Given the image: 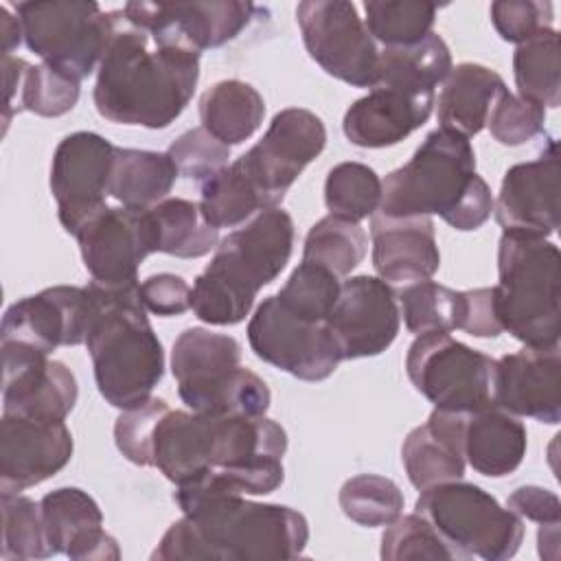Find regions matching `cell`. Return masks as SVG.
<instances>
[{
    "label": "cell",
    "instance_id": "ac0fdd59",
    "mask_svg": "<svg viewBox=\"0 0 561 561\" xmlns=\"http://www.w3.org/2000/svg\"><path fill=\"white\" fill-rule=\"evenodd\" d=\"M2 344V414L35 421H64L79 397L72 370L46 353Z\"/></svg>",
    "mask_w": 561,
    "mask_h": 561
},
{
    "label": "cell",
    "instance_id": "7a4b0ae2",
    "mask_svg": "<svg viewBox=\"0 0 561 561\" xmlns=\"http://www.w3.org/2000/svg\"><path fill=\"white\" fill-rule=\"evenodd\" d=\"M173 500L182 517L158 541L153 561L296 559L309 541L307 517L291 506L228 491L178 489Z\"/></svg>",
    "mask_w": 561,
    "mask_h": 561
},
{
    "label": "cell",
    "instance_id": "7402d4cb",
    "mask_svg": "<svg viewBox=\"0 0 561 561\" xmlns=\"http://www.w3.org/2000/svg\"><path fill=\"white\" fill-rule=\"evenodd\" d=\"M493 403L515 416L557 425L561 421L559 346H524L495 359Z\"/></svg>",
    "mask_w": 561,
    "mask_h": 561
},
{
    "label": "cell",
    "instance_id": "2e32d148",
    "mask_svg": "<svg viewBox=\"0 0 561 561\" xmlns=\"http://www.w3.org/2000/svg\"><path fill=\"white\" fill-rule=\"evenodd\" d=\"M327 327L342 362L383 353L394 342L401 327L394 289L379 276H351L340 285V296Z\"/></svg>",
    "mask_w": 561,
    "mask_h": 561
},
{
    "label": "cell",
    "instance_id": "11a10c76",
    "mask_svg": "<svg viewBox=\"0 0 561 561\" xmlns=\"http://www.w3.org/2000/svg\"><path fill=\"white\" fill-rule=\"evenodd\" d=\"M22 24L18 18L9 13L7 7H0V39H2V55H11V50L22 39Z\"/></svg>",
    "mask_w": 561,
    "mask_h": 561
},
{
    "label": "cell",
    "instance_id": "8992f818",
    "mask_svg": "<svg viewBox=\"0 0 561 561\" xmlns=\"http://www.w3.org/2000/svg\"><path fill=\"white\" fill-rule=\"evenodd\" d=\"M94 313L85 333L94 379L101 397L118 410L145 403L164 375V351L147 309L140 283L134 287L85 285Z\"/></svg>",
    "mask_w": 561,
    "mask_h": 561
},
{
    "label": "cell",
    "instance_id": "f546056e",
    "mask_svg": "<svg viewBox=\"0 0 561 561\" xmlns=\"http://www.w3.org/2000/svg\"><path fill=\"white\" fill-rule=\"evenodd\" d=\"M178 169L169 153L116 147L107 195L123 208L149 210L171 193Z\"/></svg>",
    "mask_w": 561,
    "mask_h": 561
},
{
    "label": "cell",
    "instance_id": "74e56055",
    "mask_svg": "<svg viewBox=\"0 0 561 561\" xmlns=\"http://www.w3.org/2000/svg\"><path fill=\"white\" fill-rule=\"evenodd\" d=\"M364 11L368 33L383 48L425 39L436 20V4L421 0H366Z\"/></svg>",
    "mask_w": 561,
    "mask_h": 561
},
{
    "label": "cell",
    "instance_id": "83f0119b",
    "mask_svg": "<svg viewBox=\"0 0 561 561\" xmlns=\"http://www.w3.org/2000/svg\"><path fill=\"white\" fill-rule=\"evenodd\" d=\"M178 394L188 410L215 416H265L272 403L267 383L243 366L180 381Z\"/></svg>",
    "mask_w": 561,
    "mask_h": 561
},
{
    "label": "cell",
    "instance_id": "836d02e7",
    "mask_svg": "<svg viewBox=\"0 0 561 561\" xmlns=\"http://www.w3.org/2000/svg\"><path fill=\"white\" fill-rule=\"evenodd\" d=\"M517 96L546 107L561 105V59L559 33L546 28L519 44L513 55Z\"/></svg>",
    "mask_w": 561,
    "mask_h": 561
},
{
    "label": "cell",
    "instance_id": "7bdbcfd3",
    "mask_svg": "<svg viewBox=\"0 0 561 561\" xmlns=\"http://www.w3.org/2000/svg\"><path fill=\"white\" fill-rule=\"evenodd\" d=\"M340 285V278L327 267L302 261L289 274L276 298L300 320L327 322L337 302Z\"/></svg>",
    "mask_w": 561,
    "mask_h": 561
},
{
    "label": "cell",
    "instance_id": "f5cc1de1",
    "mask_svg": "<svg viewBox=\"0 0 561 561\" xmlns=\"http://www.w3.org/2000/svg\"><path fill=\"white\" fill-rule=\"evenodd\" d=\"M506 508L513 511L517 517L530 519L537 524H559L561 522V502H559L557 493H552L543 486H535V484L515 489L506 500Z\"/></svg>",
    "mask_w": 561,
    "mask_h": 561
},
{
    "label": "cell",
    "instance_id": "d6986e66",
    "mask_svg": "<svg viewBox=\"0 0 561 561\" xmlns=\"http://www.w3.org/2000/svg\"><path fill=\"white\" fill-rule=\"evenodd\" d=\"M75 237L85 270L103 287L138 285V267L153 254L145 210L103 206Z\"/></svg>",
    "mask_w": 561,
    "mask_h": 561
},
{
    "label": "cell",
    "instance_id": "9f6ffc18",
    "mask_svg": "<svg viewBox=\"0 0 561 561\" xmlns=\"http://www.w3.org/2000/svg\"><path fill=\"white\" fill-rule=\"evenodd\" d=\"M559 524H539L537 543H539V554L543 559H557L559 554Z\"/></svg>",
    "mask_w": 561,
    "mask_h": 561
},
{
    "label": "cell",
    "instance_id": "5bb4252c",
    "mask_svg": "<svg viewBox=\"0 0 561 561\" xmlns=\"http://www.w3.org/2000/svg\"><path fill=\"white\" fill-rule=\"evenodd\" d=\"M125 20L158 44H180L197 53L234 39L259 13L243 0L208 2H127Z\"/></svg>",
    "mask_w": 561,
    "mask_h": 561
},
{
    "label": "cell",
    "instance_id": "d590c367",
    "mask_svg": "<svg viewBox=\"0 0 561 561\" xmlns=\"http://www.w3.org/2000/svg\"><path fill=\"white\" fill-rule=\"evenodd\" d=\"M261 210H267L261 195L234 164L224 167L202 182L199 213L217 230L237 228Z\"/></svg>",
    "mask_w": 561,
    "mask_h": 561
},
{
    "label": "cell",
    "instance_id": "4fadbf2b",
    "mask_svg": "<svg viewBox=\"0 0 561 561\" xmlns=\"http://www.w3.org/2000/svg\"><path fill=\"white\" fill-rule=\"evenodd\" d=\"M248 342L259 359L302 381H324L342 362L327 322L296 318L276 294L267 296L250 318Z\"/></svg>",
    "mask_w": 561,
    "mask_h": 561
},
{
    "label": "cell",
    "instance_id": "4316f807",
    "mask_svg": "<svg viewBox=\"0 0 561 561\" xmlns=\"http://www.w3.org/2000/svg\"><path fill=\"white\" fill-rule=\"evenodd\" d=\"M528 447L526 425L500 405H486L465 416L462 454L473 471L486 478L511 476Z\"/></svg>",
    "mask_w": 561,
    "mask_h": 561
},
{
    "label": "cell",
    "instance_id": "7dc6e473",
    "mask_svg": "<svg viewBox=\"0 0 561 561\" xmlns=\"http://www.w3.org/2000/svg\"><path fill=\"white\" fill-rule=\"evenodd\" d=\"M169 403L160 397H149L145 403L127 408L118 414L114 423V443L118 451L138 467H153L151 443L153 432Z\"/></svg>",
    "mask_w": 561,
    "mask_h": 561
},
{
    "label": "cell",
    "instance_id": "484cf974",
    "mask_svg": "<svg viewBox=\"0 0 561 561\" xmlns=\"http://www.w3.org/2000/svg\"><path fill=\"white\" fill-rule=\"evenodd\" d=\"M467 414L434 408L427 423L410 430L403 438L401 460L410 482L419 491L462 478V430Z\"/></svg>",
    "mask_w": 561,
    "mask_h": 561
},
{
    "label": "cell",
    "instance_id": "ee69618b",
    "mask_svg": "<svg viewBox=\"0 0 561 561\" xmlns=\"http://www.w3.org/2000/svg\"><path fill=\"white\" fill-rule=\"evenodd\" d=\"M379 554L383 561H458L456 552L419 513L388 524Z\"/></svg>",
    "mask_w": 561,
    "mask_h": 561
},
{
    "label": "cell",
    "instance_id": "d6a6232c",
    "mask_svg": "<svg viewBox=\"0 0 561 561\" xmlns=\"http://www.w3.org/2000/svg\"><path fill=\"white\" fill-rule=\"evenodd\" d=\"M451 53L438 33L410 46H386L379 50L377 85L408 92H434L451 70Z\"/></svg>",
    "mask_w": 561,
    "mask_h": 561
},
{
    "label": "cell",
    "instance_id": "f1b7e54d",
    "mask_svg": "<svg viewBox=\"0 0 561 561\" xmlns=\"http://www.w3.org/2000/svg\"><path fill=\"white\" fill-rule=\"evenodd\" d=\"M506 90L504 79L482 64H458L449 70L438 94V123L467 138L486 125L493 101Z\"/></svg>",
    "mask_w": 561,
    "mask_h": 561
},
{
    "label": "cell",
    "instance_id": "d4e9b609",
    "mask_svg": "<svg viewBox=\"0 0 561 561\" xmlns=\"http://www.w3.org/2000/svg\"><path fill=\"white\" fill-rule=\"evenodd\" d=\"M373 267L379 278L394 285L430 280L440 265L432 217L373 215Z\"/></svg>",
    "mask_w": 561,
    "mask_h": 561
},
{
    "label": "cell",
    "instance_id": "8d00e7d4",
    "mask_svg": "<svg viewBox=\"0 0 561 561\" xmlns=\"http://www.w3.org/2000/svg\"><path fill=\"white\" fill-rule=\"evenodd\" d=\"M237 366H241V344L232 335L202 327L184 329L171 348V373L178 383Z\"/></svg>",
    "mask_w": 561,
    "mask_h": 561
},
{
    "label": "cell",
    "instance_id": "db71d44e",
    "mask_svg": "<svg viewBox=\"0 0 561 561\" xmlns=\"http://www.w3.org/2000/svg\"><path fill=\"white\" fill-rule=\"evenodd\" d=\"M28 61L13 57V55H2V75H4V88H7V96H4V127L9 125L11 116H13V94L18 90V101H20V92H22V81L24 75L28 70Z\"/></svg>",
    "mask_w": 561,
    "mask_h": 561
},
{
    "label": "cell",
    "instance_id": "7c38bea8",
    "mask_svg": "<svg viewBox=\"0 0 561 561\" xmlns=\"http://www.w3.org/2000/svg\"><path fill=\"white\" fill-rule=\"evenodd\" d=\"M324 145L322 118L305 107H287L274 114L263 138L232 164L256 188L265 208H276Z\"/></svg>",
    "mask_w": 561,
    "mask_h": 561
},
{
    "label": "cell",
    "instance_id": "30bf717a",
    "mask_svg": "<svg viewBox=\"0 0 561 561\" xmlns=\"http://www.w3.org/2000/svg\"><path fill=\"white\" fill-rule=\"evenodd\" d=\"M493 357L449 333L416 335L405 355V373L414 390L434 408L451 412H478L493 405Z\"/></svg>",
    "mask_w": 561,
    "mask_h": 561
},
{
    "label": "cell",
    "instance_id": "5b68a950",
    "mask_svg": "<svg viewBox=\"0 0 561 561\" xmlns=\"http://www.w3.org/2000/svg\"><path fill=\"white\" fill-rule=\"evenodd\" d=\"M291 250L294 221L278 206L256 213L245 226L228 232L191 287L195 318L215 327L239 324L259 289L285 270Z\"/></svg>",
    "mask_w": 561,
    "mask_h": 561
},
{
    "label": "cell",
    "instance_id": "60d3db41",
    "mask_svg": "<svg viewBox=\"0 0 561 561\" xmlns=\"http://www.w3.org/2000/svg\"><path fill=\"white\" fill-rule=\"evenodd\" d=\"M2 546L0 557L4 561H31L48 559L53 550L46 541L42 506L22 493H2Z\"/></svg>",
    "mask_w": 561,
    "mask_h": 561
},
{
    "label": "cell",
    "instance_id": "cb8c5ba5",
    "mask_svg": "<svg viewBox=\"0 0 561 561\" xmlns=\"http://www.w3.org/2000/svg\"><path fill=\"white\" fill-rule=\"evenodd\" d=\"M434 107V92H408L375 85L344 112L342 129L351 145L383 149L401 142L423 123Z\"/></svg>",
    "mask_w": 561,
    "mask_h": 561
},
{
    "label": "cell",
    "instance_id": "3957f363",
    "mask_svg": "<svg viewBox=\"0 0 561 561\" xmlns=\"http://www.w3.org/2000/svg\"><path fill=\"white\" fill-rule=\"evenodd\" d=\"M197 79V50L153 42L116 9V26L99 61L92 94L105 121L164 129L191 103Z\"/></svg>",
    "mask_w": 561,
    "mask_h": 561
},
{
    "label": "cell",
    "instance_id": "44dd1931",
    "mask_svg": "<svg viewBox=\"0 0 561 561\" xmlns=\"http://www.w3.org/2000/svg\"><path fill=\"white\" fill-rule=\"evenodd\" d=\"M495 221L504 232L548 239L559 228V156L554 140L530 162L513 164L493 199Z\"/></svg>",
    "mask_w": 561,
    "mask_h": 561
},
{
    "label": "cell",
    "instance_id": "9a60e30c",
    "mask_svg": "<svg viewBox=\"0 0 561 561\" xmlns=\"http://www.w3.org/2000/svg\"><path fill=\"white\" fill-rule=\"evenodd\" d=\"M116 147L94 131L68 134L50 162V193L66 232L75 234L105 204Z\"/></svg>",
    "mask_w": 561,
    "mask_h": 561
},
{
    "label": "cell",
    "instance_id": "ffe728a7",
    "mask_svg": "<svg viewBox=\"0 0 561 561\" xmlns=\"http://www.w3.org/2000/svg\"><path fill=\"white\" fill-rule=\"evenodd\" d=\"M72 447V434L64 421L2 414L0 491L22 493L53 478L70 462Z\"/></svg>",
    "mask_w": 561,
    "mask_h": 561
},
{
    "label": "cell",
    "instance_id": "816d5d0a",
    "mask_svg": "<svg viewBox=\"0 0 561 561\" xmlns=\"http://www.w3.org/2000/svg\"><path fill=\"white\" fill-rule=\"evenodd\" d=\"M458 329L473 337H497L502 333V324L495 311L493 287L460 291Z\"/></svg>",
    "mask_w": 561,
    "mask_h": 561
},
{
    "label": "cell",
    "instance_id": "603a6c76",
    "mask_svg": "<svg viewBox=\"0 0 561 561\" xmlns=\"http://www.w3.org/2000/svg\"><path fill=\"white\" fill-rule=\"evenodd\" d=\"M46 541L53 554L72 561H116V539L103 528V513L92 495L77 486H61L39 502Z\"/></svg>",
    "mask_w": 561,
    "mask_h": 561
},
{
    "label": "cell",
    "instance_id": "9c48e42d",
    "mask_svg": "<svg viewBox=\"0 0 561 561\" xmlns=\"http://www.w3.org/2000/svg\"><path fill=\"white\" fill-rule=\"evenodd\" d=\"M15 13L26 48L77 81L94 72L116 26V11L92 0L18 2Z\"/></svg>",
    "mask_w": 561,
    "mask_h": 561
},
{
    "label": "cell",
    "instance_id": "52a82bcc",
    "mask_svg": "<svg viewBox=\"0 0 561 561\" xmlns=\"http://www.w3.org/2000/svg\"><path fill=\"white\" fill-rule=\"evenodd\" d=\"M559 248L535 234L502 232L497 243L495 311L502 331L524 346H559Z\"/></svg>",
    "mask_w": 561,
    "mask_h": 561
},
{
    "label": "cell",
    "instance_id": "bcb514c9",
    "mask_svg": "<svg viewBox=\"0 0 561 561\" xmlns=\"http://www.w3.org/2000/svg\"><path fill=\"white\" fill-rule=\"evenodd\" d=\"M546 110L504 90L491 105L486 127L504 147H519L543 131Z\"/></svg>",
    "mask_w": 561,
    "mask_h": 561
},
{
    "label": "cell",
    "instance_id": "f35d334b",
    "mask_svg": "<svg viewBox=\"0 0 561 561\" xmlns=\"http://www.w3.org/2000/svg\"><path fill=\"white\" fill-rule=\"evenodd\" d=\"M381 202L379 175L362 162H340L324 180V204L329 215L359 224L373 217Z\"/></svg>",
    "mask_w": 561,
    "mask_h": 561
},
{
    "label": "cell",
    "instance_id": "c3c4849f",
    "mask_svg": "<svg viewBox=\"0 0 561 561\" xmlns=\"http://www.w3.org/2000/svg\"><path fill=\"white\" fill-rule=\"evenodd\" d=\"M167 153L173 160L178 175L186 180L206 182L210 175L228 167L230 147L210 136L204 127H195L180 134L171 142Z\"/></svg>",
    "mask_w": 561,
    "mask_h": 561
},
{
    "label": "cell",
    "instance_id": "8fae6325",
    "mask_svg": "<svg viewBox=\"0 0 561 561\" xmlns=\"http://www.w3.org/2000/svg\"><path fill=\"white\" fill-rule=\"evenodd\" d=\"M296 22L309 57L327 75L355 88L377 85L379 48L353 2L305 0Z\"/></svg>",
    "mask_w": 561,
    "mask_h": 561
},
{
    "label": "cell",
    "instance_id": "f6af8a7d",
    "mask_svg": "<svg viewBox=\"0 0 561 561\" xmlns=\"http://www.w3.org/2000/svg\"><path fill=\"white\" fill-rule=\"evenodd\" d=\"M79 83L81 81L55 70L48 64L28 66L22 81L18 112L26 110L46 118L64 116L79 101V94H81Z\"/></svg>",
    "mask_w": 561,
    "mask_h": 561
},
{
    "label": "cell",
    "instance_id": "b9f144b4",
    "mask_svg": "<svg viewBox=\"0 0 561 561\" xmlns=\"http://www.w3.org/2000/svg\"><path fill=\"white\" fill-rule=\"evenodd\" d=\"M342 513L368 528L388 526L403 513V493L397 482L377 473H359L348 478L340 489Z\"/></svg>",
    "mask_w": 561,
    "mask_h": 561
},
{
    "label": "cell",
    "instance_id": "e575fe53",
    "mask_svg": "<svg viewBox=\"0 0 561 561\" xmlns=\"http://www.w3.org/2000/svg\"><path fill=\"white\" fill-rule=\"evenodd\" d=\"M366 248L368 239L359 224L327 215L309 228L302 245V261L322 265L342 278L364 261Z\"/></svg>",
    "mask_w": 561,
    "mask_h": 561
},
{
    "label": "cell",
    "instance_id": "4dcf8cb0",
    "mask_svg": "<svg viewBox=\"0 0 561 561\" xmlns=\"http://www.w3.org/2000/svg\"><path fill=\"white\" fill-rule=\"evenodd\" d=\"M145 219L153 252L178 259H199L219 243V230L204 221L199 204L191 199L167 197L145 210Z\"/></svg>",
    "mask_w": 561,
    "mask_h": 561
},
{
    "label": "cell",
    "instance_id": "277c9868",
    "mask_svg": "<svg viewBox=\"0 0 561 561\" xmlns=\"http://www.w3.org/2000/svg\"><path fill=\"white\" fill-rule=\"evenodd\" d=\"M383 217L438 215L460 232L478 230L493 213L489 184L476 173V151L467 136L436 127L414 156L381 180Z\"/></svg>",
    "mask_w": 561,
    "mask_h": 561
},
{
    "label": "cell",
    "instance_id": "6da1fadb",
    "mask_svg": "<svg viewBox=\"0 0 561 561\" xmlns=\"http://www.w3.org/2000/svg\"><path fill=\"white\" fill-rule=\"evenodd\" d=\"M285 430L267 416H215L167 410L156 425L151 462L184 489L267 495L285 480Z\"/></svg>",
    "mask_w": 561,
    "mask_h": 561
},
{
    "label": "cell",
    "instance_id": "e0dca14e",
    "mask_svg": "<svg viewBox=\"0 0 561 561\" xmlns=\"http://www.w3.org/2000/svg\"><path fill=\"white\" fill-rule=\"evenodd\" d=\"M92 313L94 300L88 287H46L4 311L0 342L22 344L46 355L59 346L85 344Z\"/></svg>",
    "mask_w": 561,
    "mask_h": 561
},
{
    "label": "cell",
    "instance_id": "f907efd6",
    "mask_svg": "<svg viewBox=\"0 0 561 561\" xmlns=\"http://www.w3.org/2000/svg\"><path fill=\"white\" fill-rule=\"evenodd\" d=\"M140 300L147 311L169 318L191 309V285L171 272L151 274L140 283Z\"/></svg>",
    "mask_w": 561,
    "mask_h": 561
},
{
    "label": "cell",
    "instance_id": "1f68e13d",
    "mask_svg": "<svg viewBox=\"0 0 561 561\" xmlns=\"http://www.w3.org/2000/svg\"><path fill=\"white\" fill-rule=\"evenodd\" d=\"M263 116V96L239 79L217 81L199 96L202 127L228 147L248 140L261 127Z\"/></svg>",
    "mask_w": 561,
    "mask_h": 561
},
{
    "label": "cell",
    "instance_id": "ab89813d",
    "mask_svg": "<svg viewBox=\"0 0 561 561\" xmlns=\"http://www.w3.org/2000/svg\"><path fill=\"white\" fill-rule=\"evenodd\" d=\"M399 311L405 329L414 335L451 333L458 329L460 291L436 280H419L405 285L399 294Z\"/></svg>",
    "mask_w": 561,
    "mask_h": 561
},
{
    "label": "cell",
    "instance_id": "681fc988",
    "mask_svg": "<svg viewBox=\"0 0 561 561\" xmlns=\"http://www.w3.org/2000/svg\"><path fill=\"white\" fill-rule=\"evenodd\" d=\"M554 11L548 0H497L491 4V22L500 37L524 44L546 28H552Z\"/></svg>",
    "mask_w": 561,
    "mask_h": 561
},
{
    "label": "cell",
    "instance_id": "ba28073f",
    "mask_svg": "<svg viewBox=\"0 0 561 561\" xmlns=\"http://www.w3.org/2000/svg\"><path fill=\"white\" fill-rule=\"evenodd\" d=\"M414 513L434 526L458 561L471 557L506 561L515 557L524 539L522 517L500 506L491 493L473 482L451 480L423 489Z\"/></svg>",
    "mask_w": 561,
    "mask_h": 561
}]
</instances>
